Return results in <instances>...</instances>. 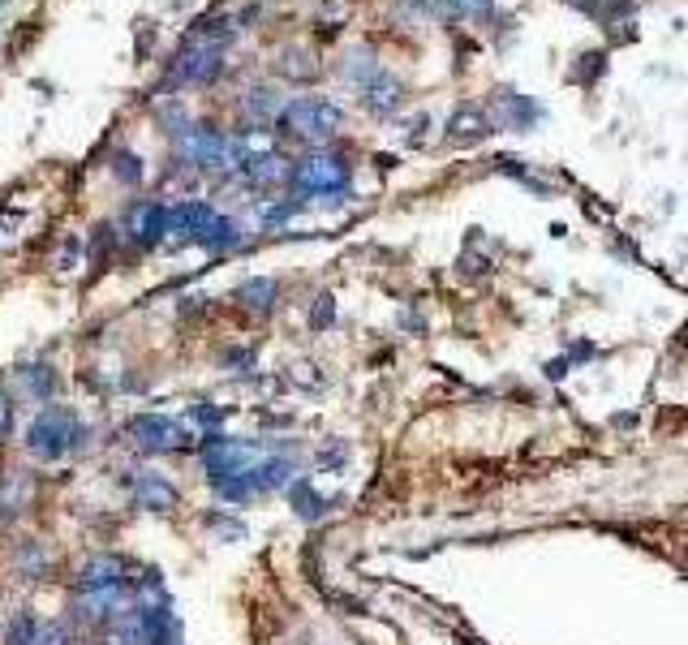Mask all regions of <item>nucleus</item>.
<instances>
[{"mask_svg":"<svg viewBox=\"0 0 688 645\" xmlns=\"http://www.w3.org/2000/svg\"><path fill=\"white\" fill-rule=\"evenodd\" d=\"M91 439V427L82 422V413L70 405H43L31 427H27V452L35 457L39 465H57L73 452H82Z\"/></svg>","mask_w":688,"mask_h":645,"instance_id":"obj_1","label":"nucleus"},{"mask_svg":"<svg viewBox=\"0 0 688 645\" xmlns=\"http://www.w3.org/2000/svg\"><path fill=\"white\" fill-rule=\"evenodd\" d=\"M177 151H182L185 164H194L203 173H224V168H237L246 160V146L233 143L228 134H219L212 125H185L177 134Z\"/></svg>","mask_w":688,"mask_h":645,"instance_id":"obj_2","label":"nucleus"},{"mask_svg":"<svg viewBox=\"0 0 688 645\" xmlns=\"http://www.w3.org/2000/svg\"><path fill=\"white\" fill-rule=\"evenodd\" d=\"M345 112L331 104V100H319V95H301V100H289L285 112H280V134L289 139H301V143H327L336 139Z\"/></svg>","mask_w":688,"mask_h":645,"instance_id":"obj_3","label":"nucleus"},{"mask_svg":"<svg viewBox=\"0 0 688 645\" xmlns=\"http://www.w3.org/2000/svg\"><path fill=\"white\" fill-rule=\"evenodd\" d=\"M130 443L146 452V457H168V452H182L185 443H189V430L177 422V418H164V413H138V418H130Z\"/></svg>","mask_w":688,"mask_h":645,"instance_id":"obj_4","label":"nucleus"},{"mask_svg":"<svg viewBox=\"0 0 688 645\" xmlns=\"http://www.w3.org/2000/svg\"><path fill=\"white\" fill-rule=\"evenodd\" d=\"M349 164L340 160V155H310V160H301L297 168H292V185H297V194H306V198H331V194H345L349 190Z\"/></svg>","mask_w":688,"mask_h":645,"instance_id":"obj_5","label":"nucleus"},{"mask_svg":"<svg viewBox=\"0 0 688 645\" xmlns=\"http://www.w3.org/2000/svg\"><path fill=\"white\" fill-rule=\"evenodd\" d=\"M491 116L500 130H512V134H525L543 121V104L530 100V95H516V91H495L491 100Z\"/></svg>","mask_w":688,"mask_h":645,"instance_id":"obj_6","label":"nucleus"},{"mask_svg":"<svg viewBox=\"0 0 688 645\" xmlns=\"http://www.w3.org/2000/svg\"><path fill=\"white\" fill-rule=\"evenodd\" d=\"M500 125H495V116L486 112V108L478 104H461L452 116H448V143L452 146H473L482 143V139H491Z\"/></svg>","mask_w":688,"mask_h":645,"instance_id":"obj_7","label":"nucleus"},{"mask_svg":"<svg viewBox=\"0 0 688 645\" xmlns=\"http://www.w3.org/2000/svg\"><path fill=\"white\" fill-rule=\"evenodd\" d=\"M242 168V177L250 181V185H263V190H271V185H285V181H292V168L297 164H289L280 151H246V160L237 164Z\"/></svg>","mask_w":688,"mask_h":645,"instance_id":"obj_8","label":"nucleus"},{"mask_svg":"<svg viewBox=\"0 0 688 645\" xmlns=\"http://www.w3.org/2000/svg\"><path fill=\"white\" fill-rule=\"evenodd\" d=\"M125 233H130L134 246L151 250L155 242L168 237V207H164V203H138V207L130 212V219H125Z\"/></svg>","mask_w":688,"mask_h":645,"instance_id":"obj_9","label":"nucleus"},{"mask_svg":"<svg viewBox=\"0 0 688 645\" xmlns=\"http://www.w3.org/2000/svg\"><path fill=\"white\" fill-rule=\"evenodd\" d=\"M216 207L203 203V198H185V203H173L168 207V237H182V242H194L212 219H216Z\"/></svg>","mask_w":688,"mask_h":645,"instance_id":"obj_10","label":"nucleus"},{"mask_svg":"<svg viewBox=\"0 0 688 645\" xmlns=\"http://www.w3.org/2000/svg\"><path fill=\"white\" fill-rule=\"evenodd\" d=\"M130 495H134V503L146 508V512H168V508H177V487H173L164 473H151V469L130 482Z\"/></svg>","mask_w":688,"mask_h":645,"instance_id":"obj_11","label":"nucleus"},{"mask_svg":"<svg viewBox=\"0 0 688 645\" xmlns=\"http://www.w3.org/2000/svg\"><path fill=\"white\" fill-rule=\"evenodd\" d=\"M362 104L374 112V116H397L400 104H404V86L388 70H379L370 82L362 86Z\"/></svg>","mask_w":688,"mask_h":645,"instance_id":"obj_12","label":"nucleus"},{"mask_svg":"<svg viewBox=\"0 0 688 645\" xmlns=\"http://www.w3.org/2000/svg\"><path fill=\"white\" fill-rule=\"evenodd\" d=\"M280 112H285V95H280L276 86H250V91L242 95V116H246L250 125H276Z\"/></svg>","mask_w":688,"mask_h":645,"instance_id":"obj_13","label":"nucleus"},{"mask_svg":"<svg viewBox=\"0 0 688 645\" xmlns=\"http://www.w3.org/2000/svg\"><path fill=\"white\" fill-rule=\"evenodd\" d=\"M242 242H246V228H242L237 219H228V215H216V219L194 237V246H203V250H212V254L237 250Z\"/></svg>","mask_w":688,"mask_h":645,"instance_id":"obj_14","label":"nucleus"},{"mask_svg":"<svg viewBox=\"0 0 688 645\" xmlns=\"http://www.w3.org/2000/svg\"><path fill=\"white\" fill-rule=\"evenodd\" d=\"M289 503H292V512H297L301 521H324L327 512H331L340 500H327V495L315 491V482H310V478H297V482L289 487Z\"/></svg>","mask_w":688,"mask_h":645,"instance_id":"obj_15","label":"nucleus"},{"mask_svg":"<svg viewBox=\"0 0 688 645\" xmlns=\"http://www.w3.org/2000/svg\"><path fill=\"white\" fill-rule=\"evenodd\" d=\"M237 301H242L250 315H271V310H276V301H280V285H276V280H267V276H250L246 285L237 288Z\"/></svg>","mask_w":688,"mask_h":645,"instance_id":"obj_16","label":"nucleus"},{"mask_svg":"<svg viewBox=\"0 0 688 645\" xmlns=\"http://www.w3.org/2000/svg\"><path fill=\"white\" fill-rule=\"evenodd\" d=\"M18 383H22V392L27 396H35V405H48L52 396H57V370L52 366H22L18 370Z\"/></svg>","mask_w":688,"mask_h":645,"instance_id":"obj_17","label":"nucleus"},{"mask_svg":"<svg viewBox=\"0 0 688 645\" xmlns=\"http://www.w3.org/2000/svg\"><path fill=\"white\" fill-rule=\"evenodd\" d=\"M374 73H379V61H374V48H353V52H349V57H345V82H353V86H358V91H362L366 82H370V78H374Z\"/></svg>","mask_w":688,"mask_h":645,"instance_id":"obj_18","label":"nucleus"},{"mask_svg":"<svg viewBox=\"0 0 688 645\" xmlns=\"http://www.w3.org/2000/svg\"><path fill=\"white\" fill-rule=\"evenodd\" d=\"M39 633H43V620H39L35 611H22V615H13V620H9V628H4V645H35Z\"/></svg>","mask_w":688,"mask_h":645,"instance_id":"obj_19","label":"nucleus"},{"mask_svg":"<svg viewBox=\"0 0 688 645\" xmlns=\"http://www.w3.org/2000/svg\"><path fill=\"white\" fill-rule=\"evenodd\" d=\"M276 70L285 73V78H297V82H306V78H315V70H319V65H315V57H310L306 48H285V52H280V65H276Z\"/></svg>","mask_w":688,"mask_h":645,"instance_id":"obj_20","label":"nucleus"},{"mask_svg":"<svg viewBox=\"0 0 688 645\" xmlns=\"http://www.w3.org/2000/svg\"><path fill=\"white\" fill-rule=\"evenodd\" d=\"M112 177L121 181V185H138L143 181V160L134 151H116L112 155Z\"/></svg>","mask_w":688,"mask_h":645,"instance_id":"obj_21","label":"nucleus"},{"mask_svg":"<svg viewBox=\"0 0 688 645\" xmlns=\"http://www.w3.org/2000/svg\"><path fill=\"white\" fill-rule=\"evenodd\" d=\"M297 212H301V198H289V203H267V207H263V224H267V228H280V224H289Z\"/></svg>","mask_w":688,"mask_h":645,"instance_id":"obj_22","label":"nucleus"},{"mask_svg":"<svg viewBox=\"0 0 688 645\" xmlns=\"http://www.w3.org/2000/svg\"><path fill=\"white\" fill-rule=\"evenodd\" d=\"M439 9H443L448 18H470V13H486L491 0H439Z\"/></svg>","mask_w":688,"mask_h":645,"instance_id":"obj_23","label":"nucleus"},{"mask_svg":"<svg viewBox=\"0 0 688 645\" xmlns=\"http://www.w3.org/2000/svg\"><path fill=\"white\" fill-rule=\"evenodd\" d=\"M224 418H228V413H224V409H216V405H194V409H189V422L207 427V434H212V430H219V422H224Z\"/></svg>","mask_w":688,"mask_h":645,"instance_id":"obj_24","label":"nucleus"},{"mask_svg":"<svg viewBox=\"0 0 688 645\" xmlns=\"http://www.w3.org/2000/svg\"><path fill=\"white\" fill-rule=\"evenodd\" d=\"M73 633L65 628V624H43V633H39L35 645H70Z\"/></svg>","mask_w":688,"mask_h":645,"instance_id":"obj_25","label":"nucleus"},{"mask_svg":"<svg viewBox=\"0 0 688 645\" xmlns=\"http://www.w3.org/2000/svg\"><path fill=\"white\" fill-rule=\"evenodd\" d=\"M331 319H336V301H331V297H319L315 310H310V327H331Z\"/></svg>","mask_w":688,"mask_h":645,"instance_id":"obj_26","label":"nucleus"},{"mask_svg":"<svg viewBox=\"0 0 688 645\" xmlns=\"http://www.w3.org/2000/svg\"><path fill=\"white\" fill-rule=\"evenodd\" d=\"M345 461H349V448H345V443H331L327 452H319V465H327V469H340Z\"/></svg>","mask_w":688,"mask_h":645,"instance_id":"obj_27","label":"nucleus"},{"mask_svg":"<svg viewBox=\"0 0 688 645\" xmlns=\"http://www.w3.org/2000/svg\"><path fill=\"white\" fill-rule=\"evenodd\" d=\"M13 434V400L0 392V443Z\"/></svg>","mask_w":688,"mask_h":645,"instance_id":"obj_28","label":"nucleus"},{"mask_svg":"<svg viewBox=\"0 0 688 645\" xmlns=\"http://www.w3.org/2000/svg\"><path fill=\"white\" fill-rule=\"evenodd\" d=\"M22 569H48V555H43V546H27V555H22Z\"/></svg>","mask_w":688,"mask_h":645,"instance_id":"obj_29","label":"nucleus"},{"mask_svg":"<svg viewBox=\"0 0 688 645\" xmlns=\"http://www.w3.org/2000/svg\"><path fill=\"white\" fill-rule=\"evenodd\" d=\"M427 125H431V116H413L409 121V143H422L427 139Z\"/></svg>","mask_w":688,"mask_h":645,"instance_id":"obj_30","label":"nucleus"},{"mask_svg":"<svg viewBox=\"0 0 688 645\" xmlns=\"http://www.w3.org/2000/svg\"><path fill=\"white\" fill-rule=\"evenodd\" d=\"M564 375H568V358L546 361V379H564Z\"/></svg>","mask_w":688,"mask_h":645,"instance_id":"obj_31","label":"nucleus"},{"mask_svg":"<svg viewBox=\"0 0 688 645\" xmlns=\"http://www.w3.org/2000/svg\"><path fill=\"white\" fill-rule=\"evenodd\" d=\"M0 242H9V224H0Z\"/></svg>","mask_w":688,"mask_h":645,"instance_id":"obj_32","label":"nucleus"}]
</instances>
